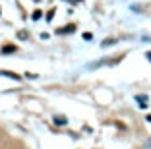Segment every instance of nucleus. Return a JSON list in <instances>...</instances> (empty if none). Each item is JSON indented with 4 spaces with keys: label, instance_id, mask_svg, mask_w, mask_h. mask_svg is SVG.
Instances as JSON below:
<instances>
[{
    "label": "nucleus",
    "instance_id": "obj_13",
    "mask_svg": "<svg viewBox=\"0 0 151 149\" xmlns=\"http://www.w3.org/2000/svg\"><path fill=\"white\" fill-rule=\"evenodd\" d=\"M147 122H151V114H147Z\"/></svg>",
    "mask_w": 151,
    "mask_h": 149
},
{
    "label": "nucleus",
    "instance_id": "obj_1",
    "mask_svg": "<svg viewBox=\"0 0 151 149\" xmlns=\"http://www.w3.org/2000/svg\"><path fill=\"white\" fill-rule=\"evenodd\" d=\"M72 31H76V23H70V25L62 27V29H56V33L60 35V33H72Z\"/></svg>",
    "mask_w": 151,
    "mask_h": 149
},
{
    "label": "nucleus",
    "instance_id": "obj_9",
    "mask_svg": "<svg viewBox=\"0 0 151 149\" xmlns=\"http://www.w3.org/2000/svg\"><path fill=\"white\" fill-rule=\"evenodd\" d=\"M83 39L85 41H91V39H93V35H91V33H83Z\"/></svg>",
    "mask_w": 151,
    "mask_h": 149
},
{
    "label": "nucleus",
    "instance_id": "obj_2",
    "mask_svg": "<svg viewBox=\"0 0 151 149\" xmlns=\"http://www.w3.org/2000/svg\"><path fill=\"white\" fill-rule=\"evenodd\" d=\"M16 50H18V48H16V45H4V47H2V53H4V54L16 53Z\"/></svg>",
    "mask_w": 151,
    "mask_h": 149
},
{
    "label": "nucleus",
    "instance_id": "obj_3",
    "mask_svg": "<svg viewBox=\"0 0 151 149\" xmlns=\"http://www.w3.org/2000/svg\"><path fill=\"white\" fill-rule=\"evenodd\" d=\"M66 122H68V120L64 118V116H56V118H54V124H60V126H64Z\"/></svg>",
    "mask_w": 151,
    "mask_h": 149
},
{
    "label": "nucleus",
    "instance_id": "obj_5",
    "mask_svg": "<svg viewBox=\"0 0 151 149\" xmlns=\"http://www.w3.org/2000/svg\"><path fill=\"white\" fill-rule=\"evenodd\" d=\"M2 76H8V78H14V79H19V76L18 74H12V72H0Z\"/></svg>",
    "mask_w": 151,
    "mask_h": 149
},
{
    "label": "nucleus",
    "instance_id": "obj_12",
    "mask_svg": "<svg viewBox=\"0 0 151 149\" xmlns=\"http://www.w3.org/2000/svg\"><path fill=\"white\" fill-rule=\"evenodd\" d=\"M147 149H151V140H149V141H147Z\"/></svg>",
    "mask_w": 151,
    "mask_h": 149
},
{
    "label": "nucleus",
    "instance_id": "obj_11",
    "mask_svg": "<svg viewBox=\"0 0 151 149\" xmlns=\"http://www.w3.org/2000/svg\"><path fill=\"white\" fill-rule=\"evenodd\" d=\"M147 60H149V62H151V53H147Z\"/></svg>",
    "mask_w": 151,
    "mask_h": 149
},
{
    "label": "nucleus",
    "instance_id": "obj_8",
    "mask_svg": "<svg viewBox=\"0 0 151 149\" xmlns=\"http://www.w3.org/2000/svg\"><path fill=\"white\" fill-rule=\"evenodd\" d=\"M18 37H19V39H27V33H25V31H19Z\"/></svg>",
    "mask_w": 151,
    "mask_h": 149
},
{
    "label": "nucleus",
    "instance_id": "obj_7",
    "mask_svg": "<svg viewBox=\"0 0 151 149\" xmlns=\"http://www.w3.org/2000/svg\"><path fill=\"white\" fill-rule=\"evenodd\" d=\"M41 18V10H35V12H33V19H39Z\"/></svg>",
    "mask_w": 151,
    "mask_h": 149
},
{
    "label": "nucleus",
    "instance_id": "obj_6",
    "mask_svg": "<svg viewBox=\"0 0 151 149\" xmlns=\"http://www.w3.org/2000/svg\"><path fill=\"white\" fill-rule=\"evenodd\" d=\"M116 39H109V41H103V47H107V45H114Z\"/></svg>",
    "mask_w": 151,
    "mask_h": 149
},
{
    "label": "nucleus",
    "instance_id": "obj_10",
    "mask_svg": "<svg viewBox=\"0 0 151 149\" xmlns=\"http://www.w3.org/2000/svg\"><path fill=\"white\" fill-rule=\"evenodd\" d=\"M52 16H54V10H50V12H49V16H47V19L50 22V19H52Z\"/></svg>",
    "mask_w": 151,
    "mask_h": 149
},
{
    "label": "nucleus",
    "instance_id": "obj_4",
    "mask_svg": "<svg viewBox=\"0 0 151 149\" xmlns=\"http://www.w3.org/2000/svg\"><path fill=\"white\" fill-rule=\"evenodd\" d=\"M136 99L139 101V105H142V107H145V105H147V97H145V95H139V97H136Z\"/></svg>",
    "mask_w": 151,
    "mask_h": 149
}]
</instances>
